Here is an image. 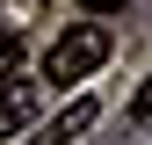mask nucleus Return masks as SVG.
I'll list each match as a JSON object with an SVG mask.
<instances>
[{
  "mask_svg": "<svg viewBox=\"0 0 152 145\" xmlns=\"http://www.w3.org/2000/svg\"><path fill=\"white\" fill-rule=\"evenodd\" d=\"M102 58H109V22H72L58 44L44 51V80H58V87L65 80H87Z\"/></svg>",
  "mask_w": 152,
  "mask_h": 145,
  "instance_id": "1",
  "label": "nucleus"
},
{
  "mask_svg": "<svg viewBox=\"0 0 152 145\" xmlns=\"http://www.w3.org/2000/svg\"><path fill=\"white\" fill-rule=\"evenodd\" d=\"M29 109H36V87L7 72V80H0V138H7V131H22V123H29Z\"/></svg>",
  "mask_w": 152,
  "mask_h": 145,
  "instance_id": "2",
  "label": "nucleus"
},
{
  "mask_svg": "<svg viewBox=\"0 0 152 145\" xmlns=\"http://www.w3.org/2000/svg\"><path fill=\"white\" fill-rule=\"evenodd\" d=\"M94 116H102V109H94V102L80 94V102H72L65 116H58V123H51V145H72V138H80V131H94Z\"/></svg>",
  "mask_w": 152,
  "mask_h": 145,
  "instance_id": "3",
  "label": "nucleus"
},
{
  "mask_svg": "<svg viewBox=\"0 0 152 145\" xmlns=\"http://www.w3.org/2000/svg\"><path fill=\"white\" fill-rule=\"evenodd\" d=\"M15 58H22V36H15L7 22H0V80H7V72H15Z\"/></svg>",
  "mask_w": 152,
  "mask_h": 145,
  "instance_id": "4",
  "label": "nucleus"
},
{
  "mask_svg": "<svg viewBox=\"0 0 152 145\" xmlns=\"http://www.w3.org/2000/svg\"><path fill=\"white\" fill-rule=\"evenodd\" d=\"M130 116H152V80L138 87V94H130Z\"/></svg>",
  "mask_w": 152,
  "mask_h": 145,
  "instance_id": "5",
  "label": "nucleus"
},
{
  "mask_svg": "<svg viewBox=\"0 0 152 145\" xmlns=\"http://www.w3.org/2000/svg\"><path fill=\"white\" fill-rule=\"evenodd\" d=\"M87 7H94V15H109V7H123V0H87Z\"/></svg>",
  "mask_w": 152,
  "mask_h": 145,
  "instance_id": "6",
  "label": "nucleus"
}]
</instances>
